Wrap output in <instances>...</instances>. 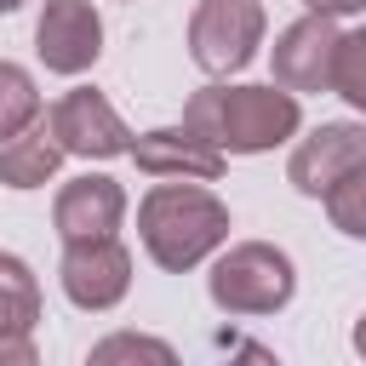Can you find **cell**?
<instances>
[{"instance_id":"44dd1931","label":"cell","mask_w":366,"mask_h":366,"mask_svg":"<svg viewBox=\"0 0 366 366\" xmlns=\"http://www.w3.org/2000/svg\"><path fill=\"white\" fill-rule=\"evenodd\" d=\"M17 6H23V0H0V11H17Z\"/></svg>"},{"instance_id":"ba28073f","label":"cell","mask_w":366,"mask_h":366,"mask_svg":"<svg viewBox=\"0 0 366 366\" xmlns=\"http://www.w3.org/2000/svg\"><path fill=\"white\" fill-rule=\"evenodd\" d=\"M57 280H63V297L74 309H114L132 286V252L109 234V240H74L57 263Z\"/></svg>"},{"instance_id":"e0dca14e","label":"cell","mask_w":366,"mask_h":366,"mask_svg":"<svg viewBox=\"0 0 366 366\" xmlns=\"http://www.w3.org/2000/svg\"><path fill=\"white\" fill-rule=\"evenodd\" d=\"M92 360H172V343H160V337H132V332H120V337H103L97 349H92Z\"/></svg>"},{"instance_id":"ffe728a7","label":"cell","mask_w":366,"mask_h":366,"mask_svg":"<svg viewBox=\"0 0 366 366\" xmlns=\"http://www.w3.org/2000/svg\"><path fill=\"white\" fill-rule=\"evenodd\" d=\"M355 355H366V315L355 320Z\"/></svg>"},{"instance_id":"277c9868","label":"cell","mask_w":366,"mask_h":366,"mask_svg":"<svg viewBox=\"0 0 366 366\" xmlns=\"http://www.w3.org/2000/svg\"><path fill=\"white\" fill-rule=\"evenodd\" d=\"M263 29H269V17L257 0H200L189 17V57L223 80L257 57Z\"/></svg>"},{"instance_id":"2e32d148","label":"cell","mask_w":366,"mask_h":366,"mask_svg":"<svg viewBox=\"0 0 366 366\" xmlns=\"http://www.w3.org/2000/svg\"><path fill=\"white\" fill-rule=\"evenodd\" d=\"M332 92H337L349 109H360V114H366V29H355V34H343V40H337Z\"/></svg>"},{"instance_id":"3957f363","label":"cell","mask_w":366,"mask_h":366,"mask_svg":"<svg viewBox=\"0 0 366 366\" xmlns=\"http://www.w3.org/2000/svg\"><path fill=\"white\" fill-rule=\"evenodd\" d=\"M206 292H212V303H217L223 315H274V309L292 303L297 269H292V257H286L280 246H269V240H240V246H229V252L212 263Z\"/></svg>"},{"instance_id":"5bb4252c","label":"cell","mask_w":366,"mask_h":366,"mask_svg":"<svg viewBox=\"0 0 366 366\" xmlns=\"http://www.w3.org/2000/svg\"><path fill=\"white\" fill-rule=\"evenodd\" d=\"M34 120H40V92H34L29 69H17V63L0 57V137H17Z\"/></svg>"},{"instance_id":"4fadbf2b","label":"cell","mask_w":366,"mask_h":366,"mask_svg":"<svg viewBox=\"0 0 366 366\" xmlns=\"http://www.w3.org/2000/svg\"><path fill=\"white\" fill-rule=\"evenodd\" d=\"M40 320V280L17 252H0V332L29 337Z\"/></svg>"},{"instance_id":"8fae6325","label":"cell","mask_w":366,"mask_h":366,"mask_svg":"<svg viewBox=\"0 0 366 366\" xmlns=\"http://www.w3.org/2000/svg\"><path fill=\"white\" fill-rule=\"evenodd\" d=\"M132 160L149 177H200V183L223 177V149L212 137H200L194 126H154V132L132 137Z\"/></svg>"},{"instance_id":"8992f818","label":"cell","mask_w":366,"mask_h":366,"mask_svg":"<svg viewBox=\"0 0 366 366\" xmlns=\"http://www.w3.org/2000/svg\"><path fill=\"white\" fill-rule=\"evenodd\" d=\"M355 166H366V126L360 120H320L286 160V183L309 200H320L337 177H349Z\"/></svg>"},{"instance_id":"ac0fdd59","label":"cell","mask_w":366,"mask_h":366,"mask_svg":"<svg viewBox=\"0 0 366 366\" xmlns=\"http://www.w3.org/2000/svg\"><path fill=\"white\" fill-rule=\"evenodd\" d=\"M0 366H34V343H29V337L0 332Z\"/></svg>"},{"instance_id":"9a60e30c","label":"cell","mask_w":366,"mask_h":366,"mask_svg":"<svg viewBox=\"0 0 366 366\" xmlns=\"http://www.w3.org/2000/svg\"><path fill=\"white\" fill-rule=\"evenodd\" d=\"M320 200H326V217H332V229H337V234L366 240V166H355L349 177H337Z\"/></svg>"},{"instance_id":"52a82bcc","label":"cell","mask_w":366,"mask_h":366,"mask_svg":"<svg viewBox=\"0 0 366 366\" xmlns=\"http://www.w3.org/2000/svg\"><path fill=\"white\" fill-rule=\"evenodd\" d=\"M337 17L309 11L297 23H286L274 34V80L286 92H332V69H337Z\"/></svg>"},{"instance_id":"9c48e42d","label":"cell","mask_w":366,"mask_h":366,"mask_svg":"<svg viewBox=\"0 0 366 366\" xmlns=\"http://www.w3.org/2000/svg\"><path fill=\"white\" fill-rule=\"evenodd\" d=\"M34 51L51 74H86L103 51V17L92 0H46L34 23Z\"/></svg>"},{"instance_id":"7a4b0ae2","label":"cell","mask_w":366,"mask_h":366,"mask_svg":"<svg viewBox=\"0 0 366 366\" xmlns=\"http://www.w3.org/2000/svg\"><path fill=\"white\" fill-rule=\"evenodd\" d=\"M137 234H143V252L160 269L183 274L229 240V206L212 189H194L189 177L183 183H154L137 206Z\"/></svg>"},{"instance_id":"6da1fadb","label":"cell","mask_w":366,"mask_h":366,"mask_svg":"<svg viewBox=\"0 0 366 366\" xmlns=\"http://www.w3.org/2000/svg\"><path fill=\"white\" fill-rule=\"evenodd\" d=\"M183 126H194L229 154H263L303 126V109H297V92H286L280 80L274 86H206L183 103Z\"/></svg>"},{"instance_id":"5b68a950","label":"cell","mask_w":366,"mask_h":366,"mask_svg":"<svg viewBox=\"0 0 366 366\" xmlns=\"http://www.w3.org/2000/svg\"><path fill=\"white\" fill-rule=\"evenodd\" d=\"M51 132L63 143V154H80V160H114V154H132V132L126 120L114 114V103L97 92V86H74L51 103Z\"/></svg>"},{"instance_id":"30bf717a","label":"cell","mask_w":366,"mask_h":366,"mask_svg":"<svg viewBox=\"0 0 366 366\" xmlns=\"http://www.w3.org/2000/svg\"><path fill=\"white\" fill-rule=\"evenodd\" d=\"M126 217V189L109 177V172H80L57 189V206H51V223L63 234V246L74 240H109Z\"/></svg>"},{"instance_id":"7c38bea8","label":"cell","mask_w":366,"mask_h":366,"mask_svg":"<svg viewBox=\"0 0 366 366\" xmlns=\"http://www.w3.org/2000/svg\"><path fill=\"white\" fill-rule=\"evenodd\" d=\"M57 160H63V143H57V132H51V120L40 126H23L17 137H6V149H0V183L6 189H40L51 172H57Z\"/></svg>"},{"instance_id":"d6986e66","label":"cell","mask_w":366,"mask_h":366,"mask_svg":"<svg viewBox=\"0 0 366 366\" xmlns=\"http://www.w3.org/2000/svg\"><path fill=\"white\" fill-rule=\"evenodd\" d=\"M309 11H326V17H343V11H366V0H303Z\"/></svg>"}]
</instances>
